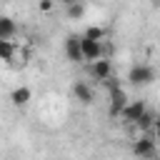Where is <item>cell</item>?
<instances>
[{
  "instance_id": "obj_1",
  "label": "cell",
  "mask_w": 160,
  "mask_h": 160,
  "mask_svg": "<svg viewBox=\"0 0 160 160\" xmlns=\"http://www.w3.org/2000/svg\"><path fill=\"white\" fill-rule=\"evenodd\" d=\"M152 80H155V70H152L150 65H145V62L132 65L130 72H128V82L135 85V88H145V85H150Z\"/></svg>"
},
{
  "instance_id": "obj_2",
  "label": "cell",
  "mask_w": 160,
  "mask_h": 160,
  "mask_svg": "<svg viewBox=\"0 0 160 160\" xmlns=\"http://www.w3.org/2000/svg\"><path fill=\"white\" fill-rule=\"evenodd\" d=\"M80 52H82V60L102 58V40H90V38L80 35Z\"/></svg>"
},
{
  "instance_id": "obj_3",
  "label": "cell",
  "mask_w": 160,
  "mask_h": 160,
  "mask_svg": "<svg viewBox=\"0 0 160 160\" xmlns=\"http://www.w3.org/2000/svg\"><path fill=\"white\" fill-rule=\"evenodd\" d=\"M132 155H138V158H155V155H158L155 140H152L150 135H142L140 140L132 142Z\"/></svg>"
},
{
  "instance_id": "obj_4",
  "label": "cell",
  "mask_w": 160,
  "mask_h": 160,
  "mask_svg": "<svg viewBox=\"0 0 160 160\" xmlns=\"http://www.w3.org/2000/svg\"><path fill=\"white\" fill-rule=\"evenodd\" d=\"M145 110H148V108H145V102H142V100H132V102H125V105H122L120 118H122L125 122H130V125H132V122H135Z\"/></svg>"
},
{
  "instance_id": "obj_5",
  "label": "cell",
  "mask_w": 160,
  "mask_h": 160,
  "mask_svg": "<svg viewBox=\"0 0 160 160\" xmlns=\"http://www.w3.org/2000/svg\"><path fill=\"white\" fill-rule=\"evenodd\" d=\"M110 72H112V65H110V60H105V58H95V60H90V75L95 78V80H105V78H110Z\"/></svg>"
},
{
  "instance_id": "obj_6",
  "label": "cell",
  "mask_w": 160,
  "mask_h": 160,
  "mask_svg": "<svg viewBox=\"0 0 160 160\" xmlns=\"http://www.w3.org/2000/svg\"><path fill=\"white\" fill-rule=\"evenodd\" d=\"M125 102H128L125 90H122L120 85L110 88V115H112V118H118V115H120V110H122V105H125Z\"/></svg>"
},
{
  "instance_id": "obj_7",
  "label": "cell",
  "mask_w": 160,
  "mask_h": 160,
  "mask_svg": "<svg viewBox=\"0 0 160 160\" xmlns=\"http://www.w3.org/2000/svg\"><path fill=\"white\" fill-rule=\"evenodd\" d=\"M65 55L70 62H80L82 60V52H80V35H70L65 40Z\"/></svg>"
},
{
  "instance_id": "obj_8",
  "label": "cell",
  "mask_w": 160,
  "mask_h": 160,
  "mask_svg": "<svg viewBox=\"0 0 160 160\" xmlns=\"http://www.w3.org/2000/svg\"><path fill=\"white\" fill-rule=\"evenodd\" d=\"M72 95H75V100H80L82 105H90V102H92V90H90V85L82 82V80H78V82L72 85Z\"/></svg>"
},
{
  "instance_id": "obj_9",
  "label": "cell",
  "mask_w": 160,
  "mask_h": 160,
  "mask_svg": "<svg viewBox=\"0 0 160 160\" xmlns=\"http://www.w3.org/2000/svg\"><path fill=\"white\" fill-rule=\"evenodd\" d=\"M30 98H32V92H30V88H25V85H20V88H15V90L10 92V102H12L15 108L28 105V102H30Z\"/></svg>"
},
{
  "instance_id": "obj_10",
  "label": "cell",
  "mask_w": 160,
  "mask_h": 160,
  "mask_svg": "<svg viewBox=\"0 0 160 160\" xmlns=\"http://www.w3.org/2000/svg\"><path fill=\"white\" fill-rule=\"evenodd\" d=\"M132 125H135L140 132H150V130L155 128V115H152L150 110H145V112H142V115H140V118H138Z\"/></svg>"
},
{
  "instance_id": "obj_11",
  "label": "cell",
  "mask_w": 160,
  "mask_h": 160,
  "mask_svg": "<svg viewBox=\"0 0 160 160\" xmlns=\"http://www.w3.org/2000/svg\"><path fill=\"white\" fill-rule=\"evenodd\" d=\"M15 32H18V25H15V20L2 15V18H0V40H10Z\"/></svg>"
},
{
  "instance_id": "obj_12",
  "label": "cell",
  "mask_w": 160,
  "mask_h": 160,
  "mask_svg": "<svg viewBox=\"0 0 160 160\" xmlns=\"http://www.w3.org/2000/svg\"><path fill=\"white\" fill-rule=\"evenodd\" d=\"M15 58V45L10 40H0V60L2 62H12Z\"/></svg>"
},
{
  "instance_id": "obj_13",
  "label": "cell",
  "mask_w": 160,
  "mask_h": 160,
  "mask_svg": "<svg viewBox=\"0 0 160 160\" xmlns=\"http://www.w3.org/2000/svg\"><path fill=\"white\" fill-rule=\"evenodd\" d=\"M105 28L102 25H90L88 30H85V38H90V40H105Z\"/></svg>"
},
{
  "instance_id": "obj_14",
  "label": "cell",
  "mask_w": 160,
  "mask_h": 160,
  "mask_svg": "<svg viewBox=\"0 0 160 160\" xmlns=\"http://www.w3.org/2000/svg\"><path fill=\"white\" fill-rule=\"evenodd\" d=\"M82 15H85L82 2H70V5H68V18H70V20H80Z\"/></svg>"
},
{
  "instance_id": "obj_15",
  "label": "cell",
  "mask_w": 160,
  "mask_h": 160,
  "mask_svg": "<svg viewBox=\"0 0 160 160\" xmlns=\"http://www.w3.org/2000/svg\"><path fill=\"white\" fill-rule=\"evenodd\" d=\"M40 10H42V12L52 10V0H40Z\"/></svg>"
},
{
  "instance_id": "obj_16",
  "label": "cell",
  "mask_w": 160,
  "mask_h": 160,
  "mask_svg": "<svg viewBox=\"0 0 160 160\" xmlns=\"http://www.w3.org/2000/svg\"><path fill=\"white\" fill-rule=\"evenodd\" d=\"M62 5H70V2H78V0H60Z\"/></svg>"
},
{
  "instance_id": "obj_17",
  "label": "cell",
  "mask_w": 160,
  "mask_h": 160,
  "mask_svg": "<svg viewBox=\"0 0 160 160\" xmlns=\"http://www.w3.org/2000/svg\"><path fill=\"white\" fill-rule=\"evenodd\" d=\"M78 2H85V0H78Z\"/></svg>"
}]
</instances>
